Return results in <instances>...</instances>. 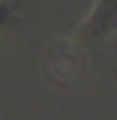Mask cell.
<instances>
[{
  "instance_id": "6da1fadb",
  "label": "cell",
  "mask_w": 117,
  "mask_h": 120,
  "mask_svg": "<svg viewBox=\"0 0 117 120\" xmlns=\"http://www.w3.org/2000/svg\"><path fill=\"white\" fill-rule=\"evenodd\" d=\"M117 29V0H97L88 21L79 26V47H97Z\"/></svg>"
}]
</instances>
